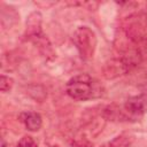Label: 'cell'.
I'll return each mask as SVG.
<instances>
[{
  "instance_id": "cell-1",
  "label": "cell",
  "mask_w": 147,
  "mask_h": 147,
  "mask_svg": "<svg viewBox=\"0 0 147 147\" xmlns=\"http://www.w3.org/2000/svg\"><path fill=\"white\" fill-rule=\"evenodd\" d=\"M67 94L78 101L91 99L94 95V82L93 78L87 74L77 75L70 78L65 85Z\"/></svg>"
},
{
  "instance_id": "cell-2",
  "label": "cell",
  "mask_w": 147,
  "mask_h": 147,
  "mask_svg": "<svg viewBox=\"0 0 147 147\" xmlns=\"http://www.w3.org/2000/svg\"><path fill=\"white\" fill-rule=\"evenodd\" d=\"M72 41L84 60H90L93 57L96 48V36L92 29L88 26H79L72 33Z\"/></svg>"
},
{
  "instance_id": "cell-3",
  "label": "cell",
  "mask_w": 147,
  "mask_h": 147,
  "mask_svg": "<svg viewBox=\"0 0 147 147\" xmlns=\"http://www.w3.org/2000/svg\"><path fill=\"white\" fill-rule=\"evenodd\" d=\"M26 36L30 40L39 46L40 49L45 51L47 54V49L51 51V45L42 33L41 29V14L39 11H33L29 15L26 20Z\"/></svg>"
},
{
  "instance_id": "cell-4",
  "label": "cell",
  "mask_w": 147,
  "mask_h": 147,
  "mask_svg": "<svg viewBox=\"0 0 147 147\" xmlns=\"http://www.w3.org/2000/svg\"><path fill=\"white\" fill-rule=\"evenodd\" d=\"M130 68V62L124 59H114L108 61L103 67V76L108 79L124 75Z\"/></svg>"
},
{
  "instance_id": "cell-5",
  "label": "cell",
  "mask_w": 147,
  "mask_h": 147,
  "mask_svg": "<svg viewBox=\"0 0 147 147\" xmlns=\"http://www.w3.org/2000/svg\"><path fill=\"white\" fill-rule=\"evenodd\" d=\"M126 113L133 116H141L147 113V94H139L129 98L124 103Z\"/></svg>"
},
{
  "instance_id": "cell-6",
  "label": "cell",
  "mask_w": 147,
  "mask_h": 147,
  "mask_svg": "<svg viewBox=\"0 0 147 147\" xmlns=\"http://www.w3.org/2000/svg\"><path fill=\"white\" fill-rule=\"evenodd\" d=\"M22 121H23L25 127L31 132L39 131L42 125V118H41L40 114L34 113V111H28V113L23 114Z\"/></svg>"
},
{
  "instance_id": "cell-7",
  "label": "cell",
  "mask_w": 147,
  "mask_h": 147,
  "mask_svg": "<svg viewBox=\"0 0 147 147\" xmlns=\"http://www.w3.org/2000/svg\"><path fill=\"white\" fill-rule=\"evenodd\" d=\"M133 140V137L130 136L129 133H122L119 136H117L116 138H114L109 145L110 147H129L131 145Z\"/></svg>"
},
{
  "instance_id": "cell-8",
  "label": "cell",
  "mask_w": 147,
  "mask_h": 147,
  "mask_svg": "<svg viewBox=\"0 0 147 147\" xmlns=\"http://www.w3.org/2000/svg\"><path fill=\"white\" fill-rule=\"evenodd\" d=\"M14 85V79L9 76H6V75H1L0 77V90L1 92H8L11 90Z\"/></svg>"
},
{
  "instance_id": "cell-9",
  "label": "cell",
  "mask_w": 147,
  "mask_h": 147,
  "mask_svg": "<svg viewBox=\"0 0 147 147\" xmlns=\"http://www.w3.org/2000/svg\"><path fill=\"white\" fill-rule=\"evenodd\" d=\"M16 147H38V144L31 136H24L20 139Z\"/></svg>"
},
{
  "instance_id": "cell-10",
  "label": "cell",
  "mask_w": 147,
  "mask_h": 147,
  "mask_svg": "<svg viewBox=\"0 0 147 147\" xmlns=\"http://www.w3.org/2000/svg\"><path fill=\"white\" fill-rule=\"evenodd\" d=\"M71 146L72 147H91V142L85 138H76L74 139Z\"/></svg>"
},
{
  "instance_id": "cell-11",
  "label": "cell",
  "mask_w": 147,
  "mask_h": 147,
  "mask_svg": "<svg viewBox=\"0 0 147 147\" xmlns=\"http://www.w3.org/2000/svg\"><path fill=\"white\" fill-rule=\"evenodd\" d=\"M100 147H110V145H109V142H108V144H103V145H101Z\"/></svg>"
}]
</instances>
